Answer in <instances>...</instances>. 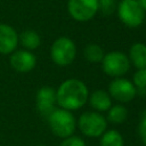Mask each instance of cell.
Here are the masks:
<instances>
[{"mask_svg": "<svg viewBox=\"0 0 146 146\" xmlns=\"http://www.w3.org/2000/svg\"><path fill=\"white\" fill-rule=\"evenodd\" d=\"M89 90L84 82L79 79H67L56 90V102L60 108L75 111L81 108L88 100Z\"/></svg>", "mask_w": 146, "mask_h": 146, "instance_id": "obj_1", "label": "cell"}, {"mask_svg": "<svg viewBox=\"0 0 146 146\" xmlns=\"http://www.w3.org/2000/svg\"><path fill=\"white\" fill-rule=\"evenodd\" d=\"M47 119L51 132L59 138H67L75 131V117L70 111L56 108Z\"/></svg>", "mask_w": 146, "mask_h": 146, "instance_id": "obj_2", "label": "cell"}, {"mask_svg": "<svg viewBox=\"0 0 146 146\" xmlns=\"http://www.w3.org/2000/svg\"><path fill=\"white\" fill-rule=\"evenodd\" d=\"M76 56V46L67 36H60L56 39L50 48V57L52 62L58 66L70 65Z\"/></svg>", "mask_w": 146, "mask_h": 146, "instance_id": "obj_3", "label": "cell"}, {"mask_svg": "<svg viewBox=\"0 0 146 146\" xmlns=\"http://www.w3.org/2000/svg\"><path fill=\"white\" fill-rule=\"evenodd\" d=\"M145 10L137 0H121L117 7L120 21L128 27H138L145 19Z\"/></svg>", "mask_w": 146, "mask_h": 146, "instance_id": "obj_4", "label": "cell"}, {"mask_svg": "<svg viewBox=\"0 0 146 146\" xmlns=\"http://www.w3.org/2000/svg\"><path fill=\"white\" fill-rule=\"evenodd\" d=\"M80 131L87 137H100L107 128L106 119L98 112H86L78 120Z\"/></svg>", "mask_w": 146, "mask_h": 146, "instance_id": "obj_5", "label": "cell"}, {"mask_svg": "<svg viewBox=\"0 0 146 146\" xmlns=\"http://www.w3.org/2000/svg\"><path fill=\"white\" fill-rule=\"evenodd\" d=\"M103 71L114 78L124 75L130 68V60L128 56L122 51H111L104 55L102 59Z\"/></svg>", "mask_w": 146, "mask_h": 146, "instance_id": "obj_6", "label": "cell"}, {"mask_svg": "<svg viewBox=\"0 0 146 146\" xmlns=\"http://www.w3.org/2000/svg\"><path fill=\"white\" fill-rule=\"evenodd\" d=\"M99 10L97 0H68L67 11L78 22L90 21Z\"/></svg>", "mask_w": 146, "mask_h": 146, "instance_id": "obj_7", "label": "cell"}, {"mask_svg": "<svg viewBox=\"0 0 146 146\" xmlns=\"http://www.w3.org/2000/svg\"><path fill=\"white\" fill-rule=\"evenodd\" d=\"M108 91V95L120 103H129L137 95L135 84L124 78H115L110 83Z\"/></svg>", "mask_w": 146, "mask_h": 146, "instance_id": "obj_8", "label": "cell"}, {"mask_svg": "<svg viewBox=\"0 0 146 146\" xmlns=\"http://www.w3.org/2000/svg\"><path fill=\"white\" fill-rule=\"evenodd\" d=\"M9 64L18 73H29L36 65V57L30 50L21 49L10 54Z\"/></svg>", "mask_w": 146, "mask_h": 146, "instance_id": "obj_9", "label": "cell"}, {"mask_svg": "<svg viewBox=\"0 0 146 146\" xmlns=\"http://www.w3.org/2000/svg\"><path fill=\"white\" fill-rule=\"evenodd\" d=\"M35 104L39 113L42 116L48 117L56 110V90L48 86L41 87L36 92Z\"/></svg>", "mask_w": 146, "mask_h": 146, "instance_id": "obj_10", "label": "cell"}, {"mask_svg": "<svg viewBox=\"0 0 146 146\" xmlns=\"http://www.w3.org/2000/svg\"><path fill=\"white\" fill-rule=\"evenodd\" d=\"M18 46V34L16 30L5 23H0V54L10 55Z\"/></svg>", "mask_w": 146, "mask_h": 146, "instance_id": "obj_11", "label": "cell"}, {"mask_svg": "<svg viewBox=\"0 0 146 146\" xmlns=\"http://www.w3.org/2000/svg\"><path fill=\"white\" fill-rule=\"evenodd\" d=\"M88 100H89L90 106L98 112L108 111V108L112 106V100H111V96L108 95V92L104 90H99V89L92 91V94L88 97Z\"/></svg>", "mask_w": 146, "mask_h": 146, "instance_id": "obj_12", "label": "cell"}, {"mask_svg": "<svg viewBox=\"0 0 146 146\" xmlns=\"http://www.w3.org/2000/svg\"><path fill=\"white\" fill-rule=\"evenodd\" d=\"M129 60L137 70L146 68V44L143 42H136L129 50Z\"/></svg>", "mask_w": 146, "mask_h": 146, "instance_id": "obj_13", "label": "cell"}, {"mask_svg": "<svg viewBox=\"0 0 146 146\" xmlns=\"http://www.w3.org/2000/svg\"><path fill=\"white\" fill-rule=\"evenodd\" d=\"M18 43L23 46L25 50H35L41 44V38L34 30H25L18 34Z\"/></svg>", "mask_w": 146, "mask_h": 146, "instance_id": "obj_14", "label": "cell"}, {"mask_svg": "<svg viewBox=\"0 0 146 146\" xmlns=\"http://www.w3.org/2000/svg\"><path fill=\"white\" fill-rule=\"evenodd\" d=\"M100 146H124L122 135L116 130H107L100 137Z\"/></svg>", "mask_w": 146, "mask_h": 146, "instance_id": "obj_15", "label": "cell"}, {"mask_svg": "<svg viewBox=\"0 0 146 146\" xmlns=\"http://www.w3.org/2000/svg\"><path fill=\"white\" fill-rule=\"evenodd\" d=\"M128 116V111L127 108L121 105V104H117V105H114V106H111L108 108V113H107V120L112 123H115V124H120V123H123L125 121Z\"/></svg>", "mask_w": 146, "mask_h": 146, "instance_id": "obj_16", "label": "cell"}, {"mask_svg": "<svg viewBox=\"0 0 146 146\" xmlns=\"http://www.w3.org/2000/svg\"><path fill=\"white\" fill-rule=\"evenodd\" d=\"M84 58L90 63H100L104 57V51L100 48V46L96 43H89L84 48Z\"/></svg>", "mask_w": 146, "mask_h": 146, "instance_id": "obj_17", "label": "cell"}, {"mask_svg": "<svg viewBox=\"0 0 146 146\" xmlns=\"http://www.w3.org/2000/svg\"><path fill=\"white\" fill-rule=\"evenodd\" d=\"M132 83L135 84L137 92H146V68H140L133 74Z\"/></svg>", "mask_w": 146, "mask_h": 146, "instance_id": "obj_18", "label": "cell"}, {"mask_svg": "<svg viewBox=\"0 0 146 146\" xmlns=\"http://www.w3.org/2000/svg\"><path fill=\"white\" fill-rule=\"evenodd\" d=\"M59 146H86V143L82 138L72 135L67 138H64V140L59 144Z\"/></svg>", "mask_w": 146, "mask_h": 146, "instance_id": "obj_19", "label": "cell"}, {"mask_svg": "<svg viewBox=\"0 0 146 146\" xmlns=\"http://www.w3.org/2000/svg\"><path fill=\"white\" fill-rule=\"evenodd\" d=\"M97 1H98L99 9H100L104 14L108 15V14H111V13L113 11L116 0H97Z\"/></svg>", "mask_w": 146, "mask_h": 146, "instance_id": "obj_20", "label": "cell"}, {"mask_svg": "<svg viewBox=\"0 0 146 146\" xmlns=\"http://www.w3.org/2000/svg\"><path fill=\"white\" fill-rule=\"evenodd\" d=\"M138 133H139V137L143 141V144L146 146V113L144 114V116L141 117L140 122H139V125H138Z\"/></svg>", "mask_w": 146, "mask_h": 146, "instance_id": "obj_21", "label": "cell"}, {"mask_svg": "<svg viewBox=\"0 0 146 146\" xmlns=\"http://www.w3.org/2000/svg\"><path fill=\"white\" fill-rule=\"evenodd\" d=\"M139 2V5L143 7V9L146 11V0H137Z\"/></svg>", "mask_w": 146, "mask_h": 146, "instance_id": "obj_22", "label": "cell"}, {"mask_svg": "<svg viewBox=\"0 0 146 146\" xmlns=\"http://www.w3.org/2000/svg\"><path fill=\"white\" fill-rule=\"evenodd\" d=\"M38 146H46V145H38Z\"/></svg>", "mask_w": 146, "mask_h": 146, "instance_id": "obj_23", "label": "cell"}]
</instances>
